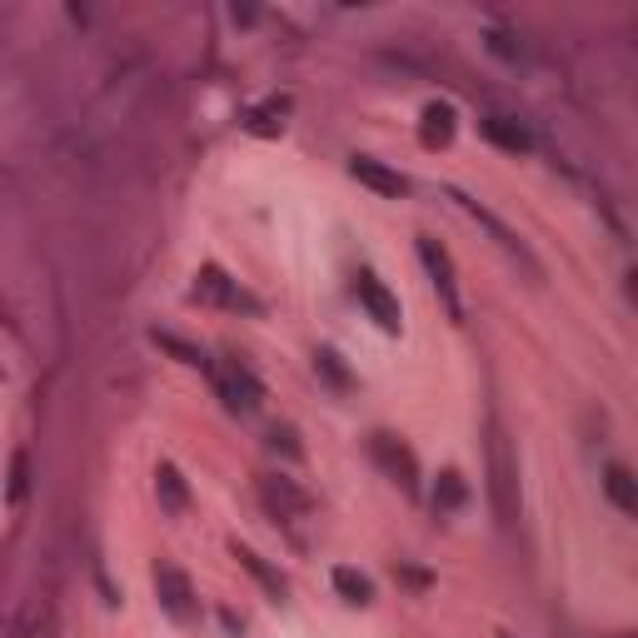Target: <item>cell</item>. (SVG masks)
Returning a JSON list of instances; mask_svg holds the SVG:
<instances>
[{
	"mask_svg": "<svg viewBox=\"0 0 638 638\" xmlns=\"http://www.w3.org/2000/svg\"><path fill=\"white\" fill-rule=\"evenodd\" d=\"M489 499H494L499 524H514L519 519V464H514L509 439H503L499 419H489Z\"/></svg>",
	"mask_w": 638,
	"mask_h": 638,
	"instance_id": "6da1fadb",
	"label": "cell"
},
{
	"mask_svg": "<svg viewBox=\"0 0 638 638\" xmlns=\"http://www.w3.org/2000/svg\"><path fill=\"white\" fill-rule=\"evenodd\" d=\"M419 259H424V270L434 275V290H439L449 319H464V299H459V280H455V259H449V250H444L439 240H430V234H419Z\"/></svg>",
	"mask_w": 638,
	"mask_h": 638,
	"instance_id": "7a4b0ae2",
	"label": "cell"
},
{
	"mask_svg": "<svg viewBox=\"0 0 638 638\" xmlns=\"http://www.w3.org/2000/svg\"><path fill=\"white\" fill-rule=\"evenodd\" d=\"M209 374H215V390H220V399L234 414H250V409L265 405V390H259V380L245 365H220V369L209 365Z\"/></svg>",
	"mask_w": 638,
	"mask_h": 638,
	"instance_id": "3957f363",
	"label": "cell"
},
{
	"mask_svg": "<svg viewBox=\"0 0 638 638\" xmlns=\"http://www.w3.org/2000/svg\"><path fill=\"white\" fill-rule=\"evenodd\" d=\"M155 594H160V609H165L170 618H180V624H190V618L200 614L195 589H190V578H184L175 564H160L155 569Z\"/></svg>",
	"mask_w": 638,
	"mask_h": 638,
	"instance_id": "277c9868",
	"label": "cell"
},
{
	"mask_svg": "<svg viewBox=\"0 0 638 638\" xmlns=\"http://www.w3.org/2000/svg\"><path fill=\"white\" fill-rule=\"evenodd\" d=\"M355 295H359V305L369 309V319H374L384 334H399V324H405V315H399V299H394L390 290L374 280V275H359V280H355Z\"/></svg>",
	"mask_w": 638,
	"mask_h": 638,
	"instance_id": "5b68a950",
	"label": "cell"
},
{
	"mask_svg": "<svg viewBox=\"0 0 638 638\" xmlns=\"http://www.w3.org/2000/svg\"><path fill=\"white\" fill-rule=\"evenodd\" d=\"M369 449H374V459H380V464L394 474V484H399V489L419 494V464H414V455H409L405 444L394 439V434H374V439H369Z\"/></svg>",
	"mask_w": 638,
	"mask_h": 638,
	"instance_id": "8992f818",
	"label": "cell"
},
{
	"mask_svg": "<svg viewBox=\"0 0 638 638\" xmlns=\"http://www.w3.org/2000/svg\"><path fill=\"white\" fill-rule=\"evenodd\" d=\"M259 499H265V509L280 519H305L309 514V494L295 489V478H259Z\"/></svg>",
	"mask_w": 638,
	"mask_h": 638,
	"instance_id": "52a82bcc",
	"label": "cell"
},
{
	"mask_svg": "<svg viewBox=\"0 0 638 638\" xmlns=\"http://www.w3.org/2000/svg\"><path fill=\"white\" fill-rule=\"evenodd\" d=\"M349 175H355L359 184H369L374 195H384V200L409 195V180H405V175L390 170V165H380V160H369V155H355V160H349Z\"/></svg>",
	"mask_w": 638,
	"mask_h": 638,
	"instance_id": "ba28073f",
	"label": "cell"
},
{
	"mask_svg": "<svg viewBox=\"0 0 638 638\" xmlns=\"http://www.w3.org/2000/svg\"><path fill=\"white\" fill-rule=\"evenodd\" d=\"M419 140H424L430 150L449 145V140H455V105H444V100L424 105V115H419Z\"/></svg>",
	"mask_w": 638,
	"mask_h": 638,
	"instance_id": "9c48e42d",
	"label": "cell"
},
{
	"mask_svg": "<svg viewBox=\"0 0 638 638\" xmlns=\"http://www.w3.org/2000/svg\"><path fill=\"white\" fill-rule=\"evenodd\" d=\"M603 494L614 499L618 514H638V478L628 464H609L603 469Z\"/></svg>",
	"mask_w": 638,
	"mask_h": 638,
	"instance_id": "30bf717a",
	"label": "cell"
},
{
	"mask_svg": "<svg viewBox=\"0 0 638 638\" xmlns=\"http://www.w3.org/2000/svg\"><path fill=\"white\" fill-rule=\"evenodd\" d=\"M478 130H484V136H489L499 150H514V155H524V150L534 145V140H528V130L514 120V115H484V120H478Z\"/></svg>",
	"mask_w": 638,
	"mask_h": 638,
	"instance_id": "8fae6325",
	"label": "cell"
},
{
	"mask_svg": "<svg viewBox=\"0 0 638 638\" xmlns=\"http://www.w3.org/2000/svg\"><path fill=\"white\" fill-rule=\"evenodd\" d=\"M155 494H160V503H165L170 514H184V509H190V489H184V478H180V469L175 464L155 469Z\"/></svg>",
	"mask_w": 638,
	"mask_h": 638,
	"instance_id": "7c38bea8",
	"label": "cell"
},
{
	"mask_svg": "<svg viewBox=\"0 0 638 638\" xmlns=\"http://www.w3.org/2000/svg\"><path fill=\"white\" fill-rule=\"evenodd\" d=\"M334 589H340L344 603H355V609H365V603H374V584H369L359 569H334Z\"/></svg>",
	"mask_w": 638,
	"mask_h": 638,
	"instance_id": "4fadbf2b",
	"label": "cell"
},
{
	"mask_svg": "<svg viewBox=\"0 0 638 638\" xmlns=\"http://www.w3.org/2000/svg\"><path fill=\"white\" fill-rule=\"evenodd\" d=\"M234 549V559H240V569H250V574L259 578V584H265V594H275V599H284V578L275 574L270 564H265V559H259L255 549H245V544H230Z\"/></svg>",
	"mask_w": 638,
	"mask_h": 638,
	"instance_id": "5bb4252c",
	"label": "cell"
},
{
	"mask_svg": "<svg viewBox=\"0 0 638 638\" xmlns=\"http://www.w3.org/2000/svg\"><path fill=\"white\" fill-rule=\"evenodd\" d=\"M200 295H209V299H225V305H250V299L240 295V290H234L230 280H225V270H215V265H209V270L200 275Z\"/></svg>",
	"mask_w": 638,
	"mask_h": 638,
	"instance_id": "9a60e30c",
	"label": "cell"
},
{
	"mask_svg": "<svg viewBox=\"0 0 638 638\" xmlns=\"http://www.w3.org/2000/svg\"><path fill=\"white\" fill-rule=\"evenodd\" d=\"M155 344H160V349H170V355H175V359H180V365H190V369H209V359H205V355H200L195 344H184V340H175V334H160V330H155Z\"/></svg>",
	"mask_w": 638,
	"mask_h": 638,
	"instance_id": "2e32d148",
	"label": "cell"
},
{
	"mask_svg": "<svg viewBox=\"0 0 638 638\" xmlns=\"http://www.w3.org/2000/svg\"><path fill=\"white\" fill-rule=\"evenodd\" d=\"M434 503H439V509H459V503H464V478H459L455 469H449V474H439V489H434Z\"/></svg>",
	"mask_w": 638,
	"mask_h": 638,
	"instance_id": "e0dca14e",
	"label": "cell"
},
{
	"mask_svg": "<svg viewBox=\"0 0 638 638\" xmlns=\"http://www.w3.org/2000/svg\"><path fill=\"white\" fill-rule=\"evenodd\" d=\"M25 494V455H15V469H11V499Z\"/></svg>",
	"mask_w": 638,
	"mask_h": 638,
	"instance_id": "ac0fdd59",
	"label": "cell"
}]
</instances>
